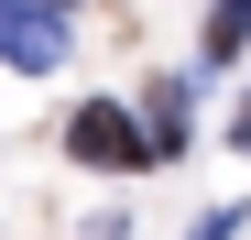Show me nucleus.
I'll return each instance as SVG.
<instances>
[{
    "instance_id": "f257e3e1",
    "label": "nucleus",
    "mask_w": 251,
    "mask_h": 240,
    "mask_svg": "<svg viewBox=\"0 0 251 240\" xmlns=\"http://www.w3.org/2000/svg\"><path fill=\"white\" fill-rule=\"evenodd\" d=\"M66 164H99V175H131V164H153V131L131 109H109V98H88V109H66Z\"/></svg>"
},
{
    "instance_id": "f03ea898",
    "label": "nucleus",
    "mask_w": 251,
    "mask_h": 240,
    "mask_svg": "<svg viewBox=\"0 0 251 240\" xmlns=\"http://www.w3.org/2000/svg\"><path fill=\"white\" fill-rule=\"evenodd\" d=\"M0 66H11V76H55V66H66L55 0H0Z\"/></svg>"
},
{
    "instance_id": "7ed1b4c3",
    "label": "nucleus",
    "mask_w": 251,
    "mask_h": 240,
    "mask_svg": "<svg viewBox=\"0 0 251 240\" xmlns=\"http://www.w3.org/2000/svg\"><path fill=\"white\" fill-rule=\"evenodd\" d=\"M142 131H153V164H164V153L186 142V76H164V88H153V109H142Z\"/></svg>"
},
{
    "instance_id": "20e7f679",
    "label": "nucleus",
    "mask_w": 251,
    "mask_h": 240,
    "mask_svg": "<svg viewBox=\"0 0 251 240\" xmlns=\"http://www.w3.org/2000/svg\"><path fill=\"white\" fill-rule=\"evenodd\" d=\"M251 44V0H219V11H207V66H229Z\"/></svg>"
},
{
    "instance_id": "39448f33",
    "label": "nucleus",
    "mask_w": 251,
    "mask_h": 240,
    "mask_svg": "<svg viewBox=\"0 0 251 240\" xmlns=\"http://www.w3.org/2000/svg\"><path fill=\"white\" fill-rule=\"evenodd\" d=\"M197 240H229V218H197Z\"/></svg>"
}]
</instances>
